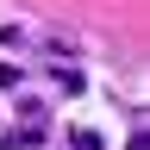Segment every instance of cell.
<instances>
[{"mask_svg":"<svg viewBox=\"0 0 150 150\" xmlns=\"http://www.w3.org/2000/svg\"><path fill=\"white\" fill-rule=\"evenodd\" d=\"M69 144H75V150H106V144H100V131H94V125H75V131H69Z\"/></svg>","mask_w":150,"mask_h":150,"instance_id":"1","label":"cell"},{"mask_svg":"<svg viewBox=\"0 0 150 150\" xmlns=\"http://www.w3.org/2000/svg\"><path fill=\"white\" fill-rule=\"evenodd\" d=\"M0 88H19V69L13 63H0Z\"/></svg>","mask_w":150,"mask_h":150,"instance_id":"2","label":"cell"}]
</instances>
